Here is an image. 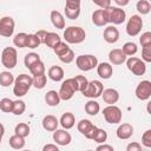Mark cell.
Here are the masks:
<instances>
[{
    "label": "cell",
    "mask_w": 151,
    "mask_h": 151,
    "mask_svg": "<svg viewBox=\"0 0 151 151\" xmlns=\"http://www.w3.org/2000/svg\"><path fill=\"white\" fill-rule=\"evenodd\" d=\"M33 85V78L28 74H20L14 79V87H13V93L17 97H22L27 93L29 87Z\"/></svg>",
    "instance_id": "6da1fadb"
},
{
    "label": "cell",
    "mask_w": 151,
    "mask_h": 151,
    "mask_svg": "<svg viewBox=\"0 0 151 151\" xmlns=\"http://www.w3.org/2000/svg\"><path fill=\"white\" fill-rule=\"evenodd\" d=\"M85 31L79 26H70L64 31V39L68 44H80L85 40Z\"/></svg>",
    "instance_id": "7a4b0ae2"
},
{
    "label": "cell",
    "mask_w": 151,
    "mask_h": 151,
    "mask_svg": "<svg viewBox=\"0 0 151 151\" xmlns=\"http://www.w3.org/2000/svg\"><path fill=\"white\" fill-rule=\"evenodd\" d=\"M105 11V17H106V21L107 22H111V24H114V25H119V24H123L125 21V11L119 8V7H113V6H110L107 8L104 9Z\"/></svg>",
    "instance_id": "3957f363"
},
{
    "label": "cell",
    "mask_w": 151,
    "mask_h": 151,
    "mask_svg": "<svg viewBox=\"0 0 151 151\" xmlns=\"http://www.w3.org/2000/svg\"><path fill=\"white\" fill-rule=\"evenodd\" d=\"M18 63V54L14 47H6L1 53V64L6 68H14Z\"/></svg>",
    "instance_id": "277c9868"
},
{
    "label": "cell",
    "mask_w": 151,
    "mask_h": 151,
    "mask_svg": "<svg viewBox=\"0 0 151 151\" xmlns=\"http://www.w3.org/2000/svg\"><path fill=\"white\" fill-rule=\"evenodd\" d=\"M76 64H77L79 70H81V71H90V70L97 67L98 59H97V57H94L92 54H81V55L77 57Z\"/></svg>",
    "instance_id": "5b68a950"
},
{
    "label": "cell",
    "mask_w": 151,
    "mask_h": 151,
    "mask_svg": "<svg viewBox=\"0 0 151 151\" xmlns=\"http://www.w3.org/2000/svg\"><path fill=\"white\" fill-rule=\"evenodd\" d=\"M103 116L109 124H118L122 120V111L118 106L109 105L103 110Z\"/></svg>",
    "instance_id": "8992f818"
},
{
    "label": "cell",
    "mask_w": 151,
    "mask_h": 151,
    "mask_svg": "<svg viewBox=\"0 0 151 151\" xmlns=\"http://www.w3.org/2000/svg\"><path fill=\"white\" fill-rule=\"evenodd\" d=\"M103 91H104V86L99 80H91L88 81L86 88L81 93L84 94V97L87 98H98L101 96Z\"/></svg>",
    "instance_id": "52a82bcc"
},
{
    "label": "cell",
    "mask_w": 151,
    "mask_h": 151,
    "mask_svg": "<svg viewBox=\"0 0 151 151\" xmlns=\"http://www.w3.org/2000/svg\"><path fill=\"white\" fill-rule=\"evenodd\" d=\"M126 66L134 76H143L146 71L145 63L137 57H130L126 60Z\"/></svg>",
    "instance_id": "ba28073f"
},
{
    "label": "cell",
    "mask_w": 151,
    "mask_h": 151,
    "mask_svg": "<svg viewBox=\"0 0 151 151\" xmlns=\"http://www.w3.org/2000/svg\"><path fill=\"white\" fill-rule=\"evenodd\" d=\"M77 129H78V131H79L81 134H84L87 139H93V137H94V134H96V132H97V130H98V127H97L96 125H93L88 119H81V120L78 123Z\"/></svg>",
    "instance_id": "9c48e42d"
},
{
    "label": "cell",
    "mask_w": 151,
    "mask_h": 151,
    "mask_svg": "<svg viewBox=\"0 0 151 151\" xmlns=\"http://www.w3.org/2000/svg\"><path fill=\"white\" fill-rule=\"evenodd\" d=\"M143 27V20L139 15H132L126 25V33L130 37H136L137 34H139V32L142 31Z\"/></svg>",
    "instance_id": "30bf717a"
},
{
    "label": "cell",
    "mask_w": 151,
    "mask_h": 151,
    "mask_svg": "<svg viewBox=\"0 0 151 151\" xmlns=\"http://www.w3.org/2000/svg\"><path fill=\"white\" fill-rule=\"evenodd\" d=\"M74 92H76V90H74L73 80H72V78H70V79H66V80L63 81V84H61L60 90H59L58 93H59L60 99H63V100H70L73 97Z\"/></svg>",
    "instance_id": "8fae6325"
},
{
    "label": "cell",
    "mask_w": 151,
    "mask_h": 151,
    "mask_svg": "<svg viewBox=\"0 0 151 151\" xmlns=\"http://www.w3.org/2000/svg\"><path fill=\"white\" fill-rule=\"evenodd\" d=\"M65 14L71 20L77 19L80 14V1L79 0H67L65 4Z\"/></svg>",
    "instance_id": "7c38bea8"
},
{
    "label": "cell",
    "mask_w": 151,
    "mask_h": 151,
    "mask_svg": "<svg viewBox=\"0 0 151 151\" xmlns=\"http://www.w3.org/2000/svg\"><path fill=\"white\" fill-rule=\"evenodd\" d=\"M136 97L139 100H147L151 97V83L149 80H142L137 85Z\"/></svg>",
    "instance_id": "4fadbf2b"
},
{
    "label": "cell",
    "mask_w": 151,
    "mask_h": 151,
    "mask_svg": "<svg viewBox=\"0 0 151 151\" xmlns=\"http://www.w3.org/2000/svg\"><path fill=\"white\" fill-rule=\"evenodd\" d=\"M15 22L11 17H4L0 19V35L11 37L14 32Z\"/></svg>",
    "instance_id": "5bb4252c"
},
{
    "label": "cell",
    "mask_w": 151,
    "mask_h": 151,
    "mask_svg": "<svg viewBox=\"0 0 151 151\" xmlns=\"http://www.w3.org/2000/svg\"><path fill=\"white\" fill-rule=\"evenodd\" d=\"M53 140L58 144V145H61V146H66L71 143L72 140V137L71 134L66 131V130H55L53 132Z\"/></svg>",
    "instance_id": "9a60e30c"
},
{
    "label": "cell",
    "mask_w": 151,
    "mask_h": 151,
    "mask_svg": "<svg viewBox=\"0 0 151 151\" xmlns=\"http://www.w3.org/2000/svg\"><path fill=\"white\" fill-rule=\"evenodd\" d=\"M116 133L119 139H129L133 134V126L129 123H123L118 126Z\"/></svg>",
    "instance_id": "2e32d148"
},
{
    "label": "cell",
    "mask_w": 151,
    "mask_h": 151,
    "mask_svg": "<svg viewBox=\"0 0 151 151\" xmlns=\"http://www.w3.org/2000/svg\"><path fill=\"white\" fill-rule=\"evenodd\" d=\"M104 40L109 44H114L119 39V31L114 26H109L104 29Z\"/></svg>",
    "instance_id": "e0dca14e"
},
{
    "label": "cell",
    "mask_w": 151,
    "mask_h": 151,
    "mask_svg": "<svg viewBox=\"0 0 151 151\" xmlns=\"http://www.w3.org/2000/svg\"><path fill=\"white\" fill-rule=\"evenodd\" d=\"M109 59H110L111 64H113V65H120L124 61H126V55L123 53V51L120 48H114V50H111L110 51Z\"/></svg>",
    "instance_id": "ac0fdd59"
},
{
    "label": "cell",
    "mask_w": 151,
    "mask_h": 151,
    "mask_svg": "<svg viewBox=\"0 0 151 151\" xmlns=\"http://www.w3.org/2000/svg\"><path fill=\"white\" fill-rule=\"evenodd\" d=\"M101 97H103V100L106 103V104H110V105H113L118 101L119 99V93L117 90L114 88H106L101 93Z\"/></svg>",
    "instance_id": "d6986e66"
},
{
    "label": "cell",
    "mask_w": 151,
    "mask_h": 151,
    "mask_svg": "<svg viewBox=\"0 0 151 151\" xmlns=\"http://www.w3.org/2000/svg\"><path fill=\"white\" fill-rule=\"evenodd\" d=\"M97 73L100 78L109 79L113 73V68L109 63H100L99 65H97Z\"/></svg>",
    "instance_id": "ffe728a7"
},
{
    "label": "cell",
    "mask_w": 151,
    "mask_h": 151,
    "mask_svg": "<svg viewBox=\"0 0 151 151\" xmlns=\"http://www.w3.org/2000/svg\"><path fill=\"white\" fill-rule=\"evenodd\" d=\"M58 124H59V120L57 119V117L52 114H47L42 119V127L46 131H55L58 129Z\"/></svg>",
    "instance_id": "44dd1931"
},
{
    "label": "cell",
    "mask_w": 151,
    "mask_h": 151,
    "mask_svg": "<svg viewBox=\"0 0 151 151\" xmlns=\"http://www.w3.org/2000/svg\"><path fill=\"white\" fill-rule=\"evenodd\" d=\"M51 21H52V24L55 28H58V29L65 28V19H64V17L60 12L52 11L51 12Z\"/></svg>",
    "instance_id": "7402d4cb"
},
{
    "label": "cell",
    "mask_w": 151,
    "mask_h": 151,
    "mask_svg": "<svg viewBox=\"0 0 151 151\" xmlns=\"http://www.w3.org/2000/svg\"><path fill=\"white\" fill-rule=\"evenodd\" d=\"M61 126L65 129V130H68V129H72L74 126V123H76V118L73 116V113L71 112H65L61 118H60V122Z\"/></svg>",
    "instance_id": "603a6c76"
},
{
    "label": "cell",
    "mask_w": 151,
    "mask_h": 151,
    "mask_svg": "<svg viewBox=\"0 0 151 151\" xmlns=\"http://www.w3.org/2000/svg\"><path fill=\"white\" fill-rule=\"evenodd\" d=\"M60 41H61L60 37L54 32H47V34H46V37L44 39V44L47 47H51V48H54Z\"/></svg>",
    "instance_id": "cb8c5ba5"
},
{
    "label": "cell",
    "mask_w": 151,
    "mask_h": 151,
    "mask_svg": "<svg viewBox=\"0 0 151 151\" xmlns=\"http://www.w3.org/2000/svg\"><path fill=\"white\" fill-rule=\"evenodd\" d=\"M92 21L96 26H104L107 24L106 17H105V11L104 9H97L92 14Z\"/></svg>",
    "instance_id": "d4e9b609"
},
{
    "label": "cell",
    "mask_w": 151,
    "mask_h": 151,
    "mask_svg": "<svg viewBox=\"0 0 151 151\" xmlns=\"http://www.w3.org/2000/svg\"><path fill=\"white\" fill-rule=\"evenodd\" d=\"M48 77L53 81H60L64 78V70L60 66H51L48 68Z\"/></svg>",
    "instance_id": "484cf974"
},
{
    "label": "cell",
    "mask_w": 151,
    "mask_h": 151,
    "mask_svg": "<svg viewBox=\"0 0 151 151\" xmlns=\"http://www.w3.org/2000/svg\"><path fill=\"white\" fill-rule=\"evenodd\" d=\"M45 101L47 105L50 106H57L59 103H60V97H59V93L57 91H48L46 94H45Z\"/></svg>",
    "instance_id": "4316f807"
},
{
    "label": "cell",
    "mask_w": 151,
    "mask_h": 151,
    "mask_svg": "<svg viewBox=\"0 0 151 151\" xmlns=\"http://www.w3.org/2000/svg\"><path fill=\"white\" fill-rule=\"evenodd\" d=\"M72 80H73L74 90H76V91H79V92H83V91L86 88L87 84H88L87 79H86L84 76H76L74 78H72Z\"/></svg>",
    "instance_id": "83f0119b"
},
{
    "label": "cell",
    "mask_w": 151,
    "mask_h": 151,
    "mask_svg": "<svg viewBox=\"0 0 151 151\" xmlns=\"http://www.w3.org/2000/svg\"><path fill=\"white\" fill-rule=\"evenodd\" d=\"M40 61V55L38 53H34V52H31V53H27L25 55V59H24V64L27 68H29L31 66H33L35 63Z\"/></svg>",
    "instance_id": "f1b7e54d"
},
{
    "label": "cell",
    "mask_w": 151,
    "mask_h": 151,
    "mask_svg": "<svg viewBox=\"0 0 151 151\" xmlns=\"http://www.w3.org/2000/svg\"><path fill=\"white\" fill-rule=\"evenodd\" d=\"M14 83V77L11 72H7V71H4L0 73V85L6 87V86H9Z\"/></svg>",
    "instance_id": "f546056e"
},
{
    "label": "cell",
    "mask_w": 151,
    "mask_h": 151,
    "mask_svg": "<svg viewBox=\"0 0 151 151\" xmlns=\"http://www.w3.org/2000/svg\"><path fill=\"white\" fill-rule=\"evenodd\" d=\"M9 145L12 149H15V150L22 149L25 146V139L18 134H14L9 138Z\"/></svg>",
    "instance_id": "4dcf8cb0"
},
{
    "label": "cell",
    "mask_w": 151,
    "mask_h": 151,
    "mask_svg": "<svg viewBox=\"0 0 151 151\" xmlns=\"http://www.w3.org/2000/svg\"><path fill=\"white\" fill-rule=\"evenodd\" d=\"M27 35H28V34H26V33H24V32L18 33V34L14 37V39H13V44H14L17 47H19V48L26 47V45H27Z\"/></svg>",
    "instance_id": "1f68e13d"
},
{
    "label": "cell",
    "mask_w": 151,
    "mask_h": 151,
    "mask_svg": "<svg viewBox=\"0 0 151 151\" xmlns=\"http://www.w3.org/2000/svg\"><path fill=\"white\" fill-rule=\"evenodd\" d=\"M100 110V106L97 101L94 100H90L85 104V111L87 114H91V116H96Z\"/></svg>",
    "instance_id": "d6a6232c"
},
{
    "label": "cell",
    "mask_w": 151,
    "mask_h": 151,
    "mask_svg": "<svg viewBox=\"0 0 151 151\" xmlns=\"http://www.w3.org/2000/svg\"><path fill=\"white\" fill-rule=\"evenodd\" d=\"M14 132H15V134H18V136L25 138V137H27V136L29 134V126H28V124H26V123H19V124L15 126Z\"/></svg>",
    "instance_id": "836d02e7"
},
{
    "label": "cell",
    "mask_w": 151,
    "mask_h": 151,
    "mask_svg": "<svg viewBox=\"0 0 151 151\" xmlns=\"http://www.w3.org/2000/svg\"><path fill=\"white\" fill-rule=\"evenodd\" d=\"M29 72L34 76V77H38V76H41V74H45V65L44 63L40 60L38 63H35L33 66H31L29 68Z\"/></svg>",
    "instance_id": "e575fe53"
},
{
    "label": "cell",
    "mask_w": 151,
    "mask_h": 151,
    "mask_svg": "<svg viewBox=\"0 0 151 151\" xmlns=\"http://www.w3.org/2000/svg\"><path fill=\"white\" fill-rule=\"evenodd\" d=\"M26 110V104L24 100H15L13 101V110H12V113H14L15 116H20L25 112Z\"/></svg>",
    "instance_id": "d590c367"
},
{
    "label": "cell",
    "mask_w": 151,
    "mask_h": 151,
    "mask_svg": "<svg viewBox=\"0 0 151 151\" xmlns=\"http://www.w3.org/2000/svg\"><path fill=\"white\" fill-rule=\"evenodd\" d=\"M123 53L125 55H133L137 53L138 48H137V45L134 42H125L123 45V48H122Z\"/></svg>",
    "instance_id": "8d00e7d4"
},
{
    "label": "cell",
    "mask_w": 151,
    "mask_h": 151,
    "mask_svg": "<svg viewBox=\"0 0 151 151\" xmlns=\"http://www.w3.org/2000/svg\"><path fill=\"white\" fill-rule=\"evenodd\" d=\"M0 110L2 112L9 113L13 110V100H11L9 98H2L0 100Z\"/></svg>",
    "instance_id": "74e56055"
},
{
    "label": "cell",
    "mask_w": 151,
    "mask_h": 151,
    "mask_svg": "<svg viewBox=\"0 0 151 151\" xmlns=\"http://www.w3.org/2000/svg\"><path fill=\"white\" fill-rule=\"evenodd\" d=\"M151 9V4L147 0H139L137 2V11L142 14H147Z\"/></svg>",
    "instance_id": "f35d334b"
},
{
    "label": "cell",
    "mask_w": 151,
    "mask_h": 151,
    "mask_svg": "<svg viewBox=\"0 0 151 151\" xmlns=\"http://www.w3.org/2000/svg\"><path fill=\"white\" fill-rule=\"evenodd\" d=\"M40 44L41 42H40L39 38L35 34H28L27 35V45H26V47H28V48H37Z\"/></svg>",
    "instance_id": "ab89813d"
},
{
    "label": "cell",
    "mask_w": 151,
    "mask_h": 151,
    "mask_svg": "<svg viewBox=\"0 0 151 151\" xmlns=\"http://www.w3.org/2000/svg\"><path fill=\"white\" fill-rule=\"evenodd\" d=\"M68 50H70L68 45H67L66 42H64V41H60V42H59V44L53 48L54 53H55L58 57H61V55H63V54H65Z\"/></svg>",
    "instance_id": "60d3db41"
},
{
    "label": "cell",
    "mask_w": 151,
    "mask_h": 151,
    "mask_svg": "<svg viewBox=\"0 0 151 151\" xmlns=\"http://www.w3.org/2000/svg\"><path fill=\"white\" fill-rule=\"evenodd\" d=\"M46 80H47V78H46L45 74L34 77V78H33V86H34L35 88H39V90H40V88H44L45 85H46Z\"/></svg>",
    "instance_id": "b9f144b4"
},
{
    "label": "cell",
    "mask_w": 151,
    "mask_h": 151,
    "mask_svg": "<svg viewBox=\"0 0 151 151\" xmlns=\"http://www.w3.org/2000/svg\"><path fill=\"white\" fill-rule=\"evenodd\" d=\"M139 42L143 46V48L144 47H150L151 46V33L150 32L143 33L140 35V38H139Z\"/></svg>",
    "instance_id": "7bdbcfd3"
},
{
    "label": "cell",
    "mask_w": 151,
    "mask_h": 151,
    "mask_svg": "<svg viewBox=\"0 0 151 151\" xmlns=\"http://www.w3.org/2000/svg\"><path fill=\"white\" fill-rule=\"evenodd\" d=\"M106 139H107L106 131L103 130V129H98L97 132H96V134H94V137H93V140L97 142V143H104Z\"/></svg>",
    "instance_id": "ee69618b"
},
{
    "label": "cell",
    "mask_w": 151,
    "mask_h": 151,
    "mask_svg": "<svg viewBox=\"0 0 151 151\" xmlns=\"http://www.w3.org/2000/svg\"><path fill=\"white\" fill-rule=\"evenodd\" d=\"M59 59H60V61H63V63H65V64H70V63H72L73 59H74V52L70 48L65 54H63L61 57H59Z\"/></svg>",
    "instance_id": "f6af8a7d"
},
{
    "label": "cell",
    "mask_w": 151,
    "mask_h": 151,
    "mask_svg": "<svg viewBox=\"0 0 151 151\" xmlns=\"http://www.w3.org/2000/svg\"><path fill=\"white\" fill-rule=\"evenodd\" d=\"M142 144L146 147H151V130H146L142 136Z\"/></svg>",
    "instance_id": "bcb514c9"
},
{
    "label": "cell",
    "mask_w": 151,
    "mask_h": 151,
    "mask_svg": "<svg viewBox=\"0 0 151 151\" xmlns=\"http://www.w3.org/2000/svg\"><path fill=\"white\" fill-rule=\"evenodd\" d=\"M142 59L145 63H151V46L150 47H144L142 50Z\"/></svg>",
    "instance_id": "7dc6e473"
},
{
    "label": "cell",
    "mask_w": 151,
    "mask_h": 151,
    "mask_svg": "<svg viewBox=\"0 0 151 151\" xmlns=\"http://www.w3.org/2000/svg\"><path fill=\"white\" fill-rule=\"evenodd\" d=\"M126 151H142V146L137 142H132L126 146Z\"/></svg>",
    "instance_id": "c3c4849f"
},
{
    "label": "cell",
    "mask_w": 151,
    "mask_h": 151,
    "mask_svg": "<svg viewBox=\"0 0 151 151\" xmlns=\"http://www.w3.org/2000/svg\"><path fill=\"white\" fill-rule=\"evenodd\" d=\"M93 4H94V5L100 6V7H101V9H105V8H107V7H110V6H111V1H110V0H104V1H93Z\"/></svg>",
    "instance_id": "681fc988"
},
{
    "label": "cell",
    "mask_w": 151,
    "mask_h": 151,
    "mask_svg": "<svg viewBox=\"0 0 151 151\" xmlns=\"http://www.w3.org/2000/svg\"><path fill=\"white\" fill-rule=\"evenodd\" d=\"M96 151H114V149L111 145H109V144H100L96 149Z\"/></svg>",
    "instance_id": "f907efd6"
},
{
    "label": "cell",
    "mask_w": 151,
    "mask_h": 151,
    "mask_svg": "<svg viewBox=\"0 0 151 151\" xmlns=\"http://www.w3.org/2000/svg\"><path fill=\"white\" fill-rule=\"evenodd\" d=\"M42 151H60V150L54 144H46V145H44Z\"/></svg>",
    "instance_id": "816d5d0a"
},
{
    "label": "cell",
    "mask_w": 151,
    "mask_h": 151,
    "mask_svg": "<svg viewBox=\"0 0 151 151\" xmlns=\"http://www.w3.org/2000/svg\"><path fill=\"white\" fill-rule=\"evenodd\" d=\"M46 34H47V32H46V31H44V29H40V31H38V32L35 33V35L39 38L40 42H42V44H44V39H45Z\"/></svg>",
    "instance_id": "f5cc1de1"
},
{
    "label": "cell",
    "mask_w": 151,
    "mask_h": 151,
    "mask_svg": "<svg viewBox=\"0 0 151 151\" xmlns=\"http://www.w3.org/2000/svg\"><path fill=\"white\" fill-rule=\"evenodd\" d=\"M114 2L119 6H125V5L129 4V0H114Z\"/></svg>",
    "instance_id": "db71d44e"
},
{
    "label": "cell",
    "mask_w": 151,
    "mask_h": 151,
    "mask_svg": "<svg viewBox=\"0 0 151 151\" xmlns=\"http://www.w3.org/2000/svg\"><path fill=\"white\" fill-rule=\"evenodd\" d=\"M4 133H5V127H4V125L0 123V142H1V139H2V137H4Z\"/></svg>",
    "instance_id": "11a10c76"
},
{
    "label": "cell",
    "mask_w": 151,
    "mask_h": 151,
    "mask_svg": "<svg viewBox=\"0 0 151 151\" xmlns=\"http://www.w3.org/2000/svg\"><path fill=\"white\" fill-rule=\"evenodd\" d=\"M24 151H31V150H24Z\"/></svg>",
    "instance_id": "9f6ffc18"
},
{
    "label": "cell",
    "mask_w": 151,
    "mask_h": 151,
    "mask_svg": "<svg viewBox=\"0 0 151 151\" xmlns=\"http://www.w3.org/2000/svg\"><path fill=\"white\" fill-rule=\"evenodd\" d=\"M87 151H93V150H87Z\"/></svg>",
    "instance_id": "6f0895ef"
}]
</instances>
